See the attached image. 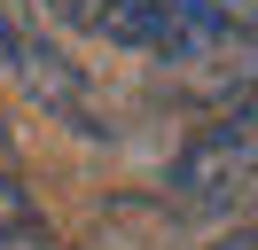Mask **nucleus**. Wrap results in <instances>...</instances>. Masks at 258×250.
Segmentation results:
<instances>
[{
	"label": "nucleus",
	"instance_id": "obj_1",
	"mask_svg": "<svg viewBox=\"0 0 258 250\" xmlns=\"http://www.w3.org/2000/svg\"><path fill=\"white\" fill-rule=\"evenodd\" d=\"M102 39L157 55L172 71L219 78V86H250L258 78V0H117Z\"/></svg>",
	"mask_w": 258,
	"mask_h": 250
},
{
	"label": "nucleus",
	"instance_id": "obj_6",
	"mask_svg": "<svg viewBox=\"0 0 258 250\" xmlns=\"http://www.w3.org/2000/svg\"><path fill=\"white\" fill-rule=\"evenodd\" d=\"M219 250H258V234H235V242H219Z\"/></svg>",
	"mask_w": 258,
	"mask_h": 250
},
{
	"label": "nucleus",
	"instance_id": "obj_2",
	"mask_svg": "<svg viewBox=\"0 0 258 250\" xmlns=\"http://www.w3.org/2000/svg\"><path fill=\"white\" fill-rule=\"evenodd\" d=\"M0 71L24 86V102H39L47 117L79 125V133H102V102L86 86V71L47 39V8L39 0H0Z\"/></svg>",
	"mask_w": 258,
	"mask_h": 250
},
{
	"label": "nucleus",
	"instance_id": "obj_5",
	"mask_svg": "<svg viewBox=\"0 0 258 250\" xmlns=\"http://www.w3.org/2000/svg\"><path fill=\"white\" fill-rule=\"evenodd\" d=\"M39 8H47L55 24H71V31H86V39H102V31H110V16H117V0H39Z\"/></svg>",
	"mask_w": 258,
	"mask_h": 250
},
{
	"label": "nucleus",
	"instance_id": "obj_3",
	"mask_svg": "<svg viewBox=\"0 0 258 250\" xmlns=\"http://www.w3.org/2000/svg\"><path fill=\"white\" fill-rule=\"evenodd\" d=\"M172 180H180V196H188L196 211H219L242 188H258V78L188 141V156H180Z\"/></svg>",
	"mask_w": 258,
	"mask_h": 250
},
{
	"label": "nucleus",
	"instance_id": "obj_4",
	"mask_svg": "<svg viewBox=\"0 0 258 250\" xmlns=\"http://www.w3.org/2000/svg\"><path fill=\"white\" fill-rule=\"evenodd\" d=\"M0 250H55L47 219H39L32 188H24V156L8 141V117H0Z\"/></svg>",
	"mask_w": 258,
	"mask_h": 250
}]
</instances>
